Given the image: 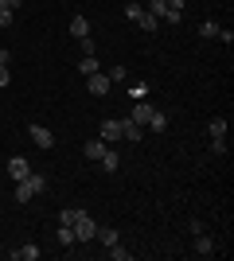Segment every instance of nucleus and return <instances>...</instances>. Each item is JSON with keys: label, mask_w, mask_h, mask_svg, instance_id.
<instances>
[{"label": "nucleus", "mask_w": 234, "mask_h": 261, "mask_svg": "<svg viewBox=\"0 0 234 261\" xmlns=\"http://www.w3.org/2000/svg\"><path fill=\"white\" fill-rule=\"evenodd\" d=\"M70 230H74V242H94V234H98V222H94L90 215H82Z\"/></svg>", "instance_id": "nucleus-1"}, {"label": "nucleus", "mask_w": 234, "mask_h": 261, "mask_svg": "<svg viewBox=\"0 0 234 261\" xmlns=\"http://www.w3.org/2000/svg\"><path fill=\"white\" fill-rule=\"evenodd\" d=\"M110 86H113V82H110V74H101V70H98V74H86V90H90V94L106 98V94H110Z\"/></svg>", "instance_id": "nucleus-2"}, {"label": "nucleus", "mask_w": 234, "mask_h": 261, "mask_svg": "<svg viewBox=\"0 0 234 261\" xmlns=\"http://www.w3.org/2000/svg\"><path fill=\"white\" fill-rule=\"evenodd\" d=\"M28 137H32L39 148H51V144H55V133L47 129V125H32V129H28Z\"/></svg>", "instance_id": "nucleus-3"}, {"label": "nucleus", "mask_w": 234, "mask_h": 261, "mask_svg": "<svg viewBox=\"0 0 234 261\" xmlns=\"http://www.w3.org/2000/svg\"><path fill=\"white\" fill-rule=\"evenodd\" d=\"M28 172H32V164L23 160V156H12V160H8V175L16 179V184H20V179H23Z\"/></svg>", "instance_id": "nucleus-4"}, {"label": "nucleus", "mask_w": 234, "mask_h": 261, "mask_svg": "<svg viewBox=\"0 0 234 261\" xmlns=\"http://www.w3.org/2000/svg\"><path fill=\"white\" fill-rule=\"evenodd\" d=\"M8 257H16V261H39V246L28 242V246H20V250H8Z\"/></svg>", "instance_id": "nucleus-5"}, {"label": "nucleus", "mask_w": 234, "mask_h": 261, "mask_svg": "<svg viewBox=\"0 0 234 261\" xmlns=\"http://www.w3.org/2000/svg\"><path fill=\"white\" fill-rule=\"evenodd\" d=\"M148 117H152V106H148V98H145V101H133V117H129V121H137V125H148Z\"/></svg>", "instance_id": "nucleus-6"}, {"label": "nucleus", "mask_w": 234, "mask_h": 261, "mask_svg": "<svg viewBox=\"0 0 234 261\" xmlns=\"http://www.w3.org/2000/svg\"><path fill=\"white\" fill-rule=\"evenodd\" d=\"M121 137L125 141H141V137H145V129H141V125H137V121H121Z\"/></svg>", "instance_id": "nucleus-7"}, {"label": "nucleus", "mask_w": 234, "mask_h": 261, "mask_svg": "<svg viewBox=\"0 0 234 261\" xmlns=\"http://www.w3.org/2000/svg\"><path fill=\"white\" fill-rule=\"evenodd\" d=\"M191 238H195V253H199V257H211L215 253V242L207 238V234H191Z\"/></svg>", "instance_id": "nucleus-8"}, {"label": "nucleus", "mask_w": 234, "mask_h": 261, "mask_svg": "<svg viewBox=\"0 0 234 261\" xmlns=\"http://www.w3.org/2000/svg\"><path fill=\"white\" fill-rule=\"evenodd\" d=\"M101 141H121V121H101Z\"/></svg>", "instance_id": "nucleus-9"}, {"label": "nucleus", "mask_w": 234, "mask_h": 261, "mask_svg": "<svg viewBox=\"0 0 234 261\" xmlns=\"http://www.w3.org/2000/svg\"><path fill=\"white\" fill-rule=\"evenodd\" d=\"M70 35H74V39H86L90 35V20L86 16H74V20H70Z\"/></svg>", "instance_id": "nucleus-10"}, {"label": "nucleus", "mask_w": 234, "mask_h": 261, "mask_svg": "<svg viewBox=\"0 0 234 261\" xmlns=\"http://www.w3.org/2000/svg\"><path fill=\"white\" fill-rule=\"evenodd\" d=\"M82 215H90V211H86V207H67L63 215H59V222H63V226H74Z\"/></svg>", "instance_id": "nucleus-11"}, {"label": "nucleus", "mask_w": 234, "mask_h": 261, "mask_svg": "<svg viewBox=\"0 0 234 261\" xmlns=\"http://www.w3.org/2000/svg\"><path fill=\"white\" fill-rule=\"evenodd\" d=\"M148 129H152V133H164V129H168V113H164V109H152V117H148Z\"/></svg>", "instance_id": "nucleus-12"}, {"label": "nucleus", "mask_w": 234, "mask_h": 261, "mask_svg": "<svg viewBox=\"0 0 234 261\" xmlns=\"http://www.w3.org/2000/svg\"><path fill=\"white\" fill-rule=\"evenodd\" d=\"M94 238H98L101 246H117V242H121V238H117V230H113V226H98V234H94Z\"/></svg>", "instance_id": "nucleus-13"}, {"label": "nucleus", "mask_w": 234, "mask_h": 261, "mask_svg": "<svg viewBox=\"0 0 234 261\" xmlns=\"http://www.w3.org/2000/svg\"><path fill=\"white\" fill-rule=\"evenodd\" d=\"M125 20L141 23V20H145V4H137V0H133V4H125Z\"/></svg>", "instance_id": "nucleus-14"}, {"label": "nucleus", "mask_w": 234, "mask_h": 261, "mask_svg": "<svg viewBox=\"0 0 234 261\" xmlns=\"http://www.w3.org/2000/svg\"><path fill=\"white\" fill-rule=\"evenodd\" d=\"M101 168H106V172H117V168H121V156L113 152V148H106V152H101Z\"/></svg>", "instance_id": "nucleus-15"}, {"label": "nucleus", "mask_w": 234, "mask_h": 261, "mask_svg": "<svg viewBox=\"0 0 234 261\" xmlns=\"http://www.w3.org/2000/svg\"><path fill=\"white\" fill-rule=\"evenodd\" d=\"M98 55H82V63H78V70H82V74H98Z\"/></svg>", "instance_id": "nucleus-16"}, {"label": "nucleus", "mask_w": 234, "mask_h": 261, "mask_svg": "<svg viewBox=\"0 0 234 261\" xmlns=\"http://www.w3.org/2000/svg\"><path fill=\"white\" fill-rule=\"evenodd\" d=\"M82 152L90 156V160H101V152H106V141H86V148Z\"/></svg>", "instance_id": "nucleus-17"}, {"label": "nucleus", "mask_w": 234, "mask_h": 261, "mask_svg": "<svg viewBox=\"0 0 234 261\" xmlns=\"http://www.w3.org/2000/svg\"><path fill=\"white\" fill-rule=\"evenodd\" d=\"M8 63H12V59H8V51H0V90L8 86V78H12V70H8Z\"/></svg>", "instance_id": "nucleus-18"}, {"label": "nucleus", "mask_w": 234, "mask_h": 261, "mask_svg": "<svg viewBox=\"0 0 234 261\" xmlns=\"http://www.w3.org/2000/svg\"><path fill=\"white\" fill-rule=\"evenodd\" d=\"M55 238H59V246H67V250H70V246H74V230L59 222V234H55Z\"/></svg>", "instance_id": "nucleus-19"}, {"label": "nucleus", "mask_w": 234, "mask_h": 261, "mask_svg": "<svg viewBox=\"0 0 234 261\" xmlns=\"http://www.w3.org/2000/svg\"><path fill=\"white\" fill-rule=\"evenodd\" d=\"M195 32H199L203 39H215V35H219V23H215V20H203L199 28H195Z\"/></svg>", "instance_id": "nucleus-20"}, {"label": "nucleus", "mask_w": 234, "mask_h": 261, "mask_svg": "<svg viewBox=\"0 0 234 261\" xmlns=\"http://www.w3.org/2000/svg\"><path fill=\"white\" fill-rule=\"evenodd\" d=\"M129 98H133V101H145L148 98V82H137V86L129 90Z\"/></svg>", "instance_id": "nucleus-21"}, {"label": "nucleus", "mask_w": 234, "mask_h": 261, "mask_svg": "<svg viewBox=\"0 0 234 261\" xmlns=\"http://www.w3.org/2000/svg\"><path fill=\"white\" fill-rule=\"evenodd\" d=\"M110 257H113V261H129L133 253H129V250L121 246V242H117V246H110Z\"/></svg>", "instance_id": "nucleus-22"}, {"label": "nucleus", "mask_w": 234, "mask_h": 261, "mask_svg": "<svg viewBox=\"0 0 234 261\" xmlns=\"http://www.w3.org/2000/svg\"><path fill=\"white\" fill-rule=\"evenodd\" d=\"M125 78H129V70H125L121 63H117V66H110V82H125Z\"/></svg>", "instance_id": "nucleus-23"}, {"label": "nucleus", "mask_w": 234, "mask_h": 261, "mask_svg": "<svg viewBox=\"0 0 234 261\" xmlns=\"http://www.w3.org/2000/svg\"><path fill=\"white\" fill-rule=\"evenodd\" d=\"M207 129H211V137H226V121H223V117H215Z\"/></svg>", "instance_id": "nucleus-24"}, {"label": "nucleus", "mask_w": 234, "mask_h": 261, "mask_svg": "<svg viewBox=\"0 0 234 261\" xmlns=\"http://www.w3.org/2000/svg\"><path fill=\"white\" fill-rule=\"evenodd\" d=\"M211 152L215 156H226V137H211Z\"/></svg>", "instance_id": "nucleus-25"}, {"label": "nucleus", "mask_w": 234, "mask_h": 261, "mask_svg": "<svg viewBox=\"0 0 234 261\" xmlns=\"http://www.w3.org/2000/svg\"><path fill=\"white\" fill-rule=\"evenodd\" d=\"M12 20H16V12H12V8L0 12V28H12Z\"/></svg>", "instance_id": "nucleus-26"}, {"label": "nucleus", "mask_w": 234, "mask_h": 261, "mask_svg": "<svg viewBox=\"0 0 234 261\" xmlns=\"http://www.w3.org/2000/svg\"><path fill=\"white\" fill-rule=\"evenodd\" d=\"M78 43H82V55H94V51H98V47H94V35H86V39H78Z\"/></svg>", "instance_id": "nucleus-27"}, {"label": "nucleus", "mask_w": 234, "mask_h": 261, "mask_svg": "<svg viewBox=\"0 0 234 261\" xmlns=\"http://www.w3.org/2000/svg\"><path fill=\"white\" fill-rule=\"evenodd\" d=\"M215 39H223V43L230 47V43H234V32H226V28H219V35H215Z\"/></svg>", "instance_id": "nucleus-28"}, {"label": "nucleus", "mask_w": 234, "mask_h": 261, "mask_svg": "<svg viewBox=\"0 0 234 261\" xmlns=\"http://www.w3.org/2000/svg\"><path fill=\"white\" fill-rule=\"evenodd\" d=\"M184 4H188V0H168V8H176V12H184Z\"/></svg>", "instance_id": "nucleus-29"}]
</instances>
